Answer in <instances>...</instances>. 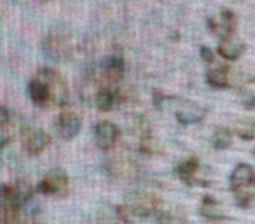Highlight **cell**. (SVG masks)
<instances>
[{
  "label": "cell",
  "instance_id": "1",
  "mask_svg": "<svg viewBox=\"0 0 255 224\" xmlns=\"http://www.w3.org/2000/svg\"><path fill=\"white\" fill-rule=\"evenodd\" d=\"M255 184V170L247 163H240L233 168L229 175V186L234 195V202L241 209H248L252 205L254 195L250 188Z\"/></svg>",
  "mask_w": 255,
  "mask_h": 224
},
{
  "label": "cell",
  "instance_id": "2",
  "mask_svg": "<svg viewBox=\"0 0 255 224\" xmlns=\"http://www.w3.org/2000/svg\"><path fill=\"white\" fill-rule=\"evenodd\" d=\"M42 51L47 58L56 61H67L74 53L72 35L65 30H53L42 40Z\"/></svg>",
  "mask_w": 255,
  "mask_h": 224
},
{
  "label": "cell",
  "instance_id": "3",
  "mask_svg": "<svg viewBox=\"0 0 255 224\" xmlns=\"http://www.w3.org/2000/svg\"><path fill=\"white\" fill-rule=\"evenodd\" d=\"M105 172L109 174L110 179L117 182H129L135 181L140 174V167L129 154L117 153L110 156L105 161Z\"/></svg>",
  "mask_w": 255,
  "mask_h": 224
},
{
  "label": "cell",
  "instance_id": "4",
  "mask_svg": "<svg viewBox=\"0 0 255 224\" xmlns=\"http://www.w3.org/2000/svg\"><path fill=\"white\" fill-rule=\"evenodd\" d=\"M159 207H161V198L156 193L150 191H136L131 193L126 200V209L129 214L136 217H150L154 214H159Z\"/></svg>",
  "mask_w": 255,
  "mask_h": 224
},
{
  "label": "cell",
  "instance_id": "5",
  "mask_svg": "<svg viewBox=\"0 0 255 224\" xmlns=\"http://www.w3.org/2000/svg\"><path fill=\"white\" fill-rule=\"evenodd\" d=\"M35 75L47 86L53 105L61 107L68 102V84L60 72L46 67V68H39Z\"/></svg>",
  "mask_w": 255,
  "mask_h": 224
},
{
  "label": "cell",
  "instance_id": "6",
  "mask_svg": "<svg viewBox=\"0 0 255 224\" xmlns=\"http://www.w3.org/2000/svg\"><path fill=\"white\" fill-rule=\"evenodd\" d=\"M68 189H70V181H68V175L65 174L60 168H54L49 174H46L39 181L37 186V191L42 196H49V198H61V196H67Z\"/></svg>",
  "mask_w": 255,
  "mask_h": 224
},
{
  "label": "cell",
  "instance_id": "7",
  "mask_svg": "<svg viewBox=\"0 0 255 224\" xmlns=\"http://www.w3.org/2000/svg\"><path fill=\"white\" fill-rule=\"evenodd\" d=\"M175 175L184 182L185 186H208V179L203 174V167L198 158L191 156L175 167Z\"/></svg>",
  "mask_w": 255,
  "mask_h": 224
},
{
  "label": "cell",
  "instance_id": "8",
  "mask_svg": "<svg viewBox=\"0 0 255 224\" xmlns=\"http://www.w3.org/2000/svg\"><path fill=\"white\" fill-rule=\"evenodd\" d=\"M51 144V137L35 126H25L21 132V147L30 156H39Z\"/></svg>",
  "mask_w": 255,
  "mask_h": 224
},
{
  "label": "cell",
  "instance_id": "9",
  "mask_svg": "<svg viewBox=\"0 0 255 224\" xmlns=\"http://www.w3.org/2000/svg\"><path fill=\"white\" fill-rule=\"evenodd\" d=\"M206 25H208V30L213 35L220 37V40L229 39V37H233L234 32H236L238 18L231 9H222L217 16L210 18L208 21H206Z\"/></svg>",
  "mask_w": 255,
  "mask_h": 224
},
{
  "label": "cell",
  "instance_id": "10",
  "mask_svg": "<svg viewBox=\"0 0 255 224\" xmlns=\"http://www.w3.org/2000/svg\"><path fill=\"white\" fill-rule=\"evenodd\" d=\"M208 114V109L199 103L194 102H185V100H178L177 107H175V118L180 125H196L201 123Z\"/></svg>",
  "mask_w": 255,
  "mask_h": 224
},
{
  "label": "cell",
  "instance_id": "11",
  "mask_svg": "<svg viewBox=\"0 0 255 224\" xmlns=\"http://www.w3.org/2000/svg\"><path fill=\"white\" fill-rule=\"evenodd\" d=\"M121 102H123V95H121L119 86H96L93 93V103L102 112L116 109Z\"/></svg>",
  "mask_w": 255,
  "mask_h": 224
},
{
  "label": "cell",
  "instance_id": "12",
  "mask_svg": "<svg viewBox=\"0 0 255 224\" xmlns=\"http://www.w3.org/2000/svg\"><path fill=\"white\" fill-rule=\"evenodd\" d=\"M54 125H56V132L61 139L70 140V139H74V137L79 135L82 123H81V118L75 114L74 110H63V112L58 114L56 123H54Z\"/></svg>",
  "mask_w": 255,
  "mask_h": 224
},
{
  "label": "cell",
  "instance_id": "13",
  "mask_svg": "<svg viewBox=\"0 0 255 224\" xmlns=\"http://www.w3.org/2000/svg\"><path fill=\"white\" fill-rule=\"evenodd\" d=\"M121 137V130L112 121H100L95 126V142L102 151H109L116 146Z\"/></svg>",
  "mask_w": 255,
  "mask_h": 224
},
{
  "label": "cell",
  "instance_id": "14",
  "mask_svg": "<svg viewBox=\"0 0 255 224\" xmlns=\"http://www.w3.org/2000/svg\"><path fill=\"white\" fill-rule=\"evenodd\" d=\"M26 91H28V96H30V100H32L33 105H37V107L53 105V102H51L49 89H47V86L44 84V82L40 81L37 75H33V77L30 79Z\"/></svg>",
  "mask_w": 255,
  "mask_h": 224
},
{
  "label": "cell",
  "instance_id": "15",
  "mask_svg": "<svg viewBox=\"0 0 255 224\" xmlns=\"http://www.w3.org/2000/svg\"><path fill=\"white\" fill-rule=\"evenodd\" d=\"M18 133V121H16V116L12 112H9L5 107L0 109V140H2V146H7L12 139Z\"/></svg>",
  "mask_w": 255,
  "mask_h": 224
},
{
  "label": "cell",
  "instance_id": "16",
  "mask_svg": "<svg viewBox=\"0 0 255 224\" xmlns=\"http://www.w3.org/2000/svg\"><path fill=\"white\" fill-rule=\"evenodd\" d=\"M245 51H247V44L240 39H234V37L222 39L219 42V47H217V53H219L224 60H229V61L240 60Z\"/></svg>",
  "mask_w": 255,
  "mask_h": 224
},
{
  "label": "cell",
  "instance_id": "17",
  "mask_svg": "<svg viewBox=\"0 0 255 224\" xmlns=\"http://www.w3.org/2000/svg\"><path fill=\"white\" fill-rule=\"evenodd\" d=\"M199 214L201 217H205L206 221H224L226 219V210L224 205L213 196H205L199 203Z\"/></svg>",
  "mask_w": 255,
  "mask_h": 224
},
{
  "label": "cell",
  "instance_id": "18",
  "mask_svg": "<svg viewBox=\"0 0 255 224\" xmlns=\"http://www.w3.org/2000/svg\"><path fill=\"white\" fill-rule=\"evenodd\" d=\"M206 82L215 89H224L231 86V68L226 65H217L206 72Z\"/></svg>",
  "mask_w": 255,
  "mask_h": 224
},
{
  "label": "cell",
  "instance_id": "19",
  "mask_svg": "<svg viewBox=\"0 0 255 224\" xmlns=\"http://www.w3.org/2000/svg\"><path fill=\"white\" fill-rule=\"evenodd\" d=\"M100 224H133L129 219V212H128L126 207H109L105 209L98 217Z\"/></svg>",
  "mask_w": 255,
  "mask_h": 224
},
{
  "label": "cell",
  "instance_id": "20",
  "mask_svg": "<svg viewBox=\"0 0 255 224\" xmlns=\"http://www.w3.org/2000/svg\"><path fill=\"white\" fill-rule=\"evenodd\" d=\"M234 135L238 137V139L245 140V142H248V140H254L255 139V119L254 118H241L236 121V125H234Z\"/></svg>",
  "mask_w": 255,
  "mask_h": 224
},
{
  "label": "cell",
  "instance_id": "21",
  "mask_svg": "<svg viewBox=\"0 0 255 224\" xmlns=\"http://www.w3.org/2000/svg\"><path fill=\"white\" fill-rule=\"evenodd\" d=\"M240 102L245 109H255V75L240 86Z\"/></svg>",
  "mask_w": 255,
  "mask_h": 224
},
{
  "label": "cell",
  "instance_id": "22",
  "mask_svg": "<svg viewBox=\"0 0 255 224\" xmlns=\"http://www.w3.org/2000/svg\"><path fill=\"white\" fill-rule=\"evenodd\" d=\"M156 223L157 224H189L187 217L184 212L177 209H170V210H159V214L156 216Z\"/></svg>",
  "mask_w": 255,
  "mask_h": 224
},
{
  "label": "cell",
  "instance_id": "23",
  "mask_svg": "<svg viewBox=\"0 0 255 224\" xmlns=\"http://www.w3.org/2000/svg\"><path fill=\"white\" fill-rule=\"evenodd\" d=\"M233 135L234 132H231L229 128H217L215 133L212 135V146L217 151L229 149L231 144H233Z\"/></svg>",
  "mask_w": 255,
  "mask_h": 224
},
{
  "label": "cell",
  "instance_id": "24",
  "mask_svg": "<svg viewBox=\"0 0 255 224\" xmlns=\"http://www.w3.org/2000/svg\"><path fill=\"white\" fill-rule=\"evenodd\" d=\"M201 58L205 63H212L215 58H213V51L208 49V47H201Z\"/></svg>",
  "mask_w": 255,
  "mask_h": 224
},
{
  "label": "cell",
  "instance_id": "25",
  "mask_svg": "<svg viewBox=\"0 0 255 224\" xmlns=\"http://www.w3.org/2000/svg\"><path fill=\"white\" fill-rule=\"evenodd\" d=\"M254 154H255V151H254Z\"/></svg>",
  "mask_w": 255,
  "mask_h": 224
}]
</instances>
